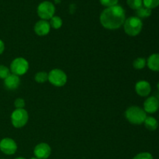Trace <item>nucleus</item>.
I'll use <instances>...</instances> for the list:
<instances>
[{
    "label": "nucleus",
    "instance_id": "393cba45",
    "mask_svg": "<svg viewBox=\"0 0 159 159\" xmlns=\"http://www.w3.org/2000/svg\"><path fill=\"white\" fill-rule=\"evenodd\" d=\"M14 106L16 109H24L25 101L22 98H17L14 102Z\"/></svg>",
    "mask_w": 159,
    "mask_h": 159
},
{
    "label": "nucleus",
    "instance_id": "dca6fc26",
    "mask_svg": "<svg viewBox=\"0 0 159 159\" xmlns=\"http://www.w3.org/2000/svg\"><path fill=\"white\" fill-rule=\"evenodd\" d=\"M136 14L137 17L140 18L141 20V19L148 18V17H149L152 15V9L143 6L142 7H141L138 10H136Z\"/></svg>",
    "mask_w": 159,
    "mask_h": 159
},
{
    "label": "nucleus",
    "instance_id": "f8f14e48",
    "mask_svg": "<svg viewBox=\"0 0 159 159\" xmlns=\"http://www.w3.org/2000/svg\"><path fill=\"white\" fill-rule=\"evenodd\" d=\"M159 109L158 99L155 96H150L144 102V110L146 113H155Z\"/></svg>",
    "mask_w": 159,
    "mask_h": 159
},
{
    "label": "nucleus",
    "instance_id": "7c9ffc66",
    "mask_svg": "<svg viewBox=\"0 0 159 159\" xmlns=\"http://www.w3.org/2000/svg\"><path fill=\"white\" fill-rule=\"evenodd\" d=\"M0 141H1V140H0Z\"/></svg>",
    "mask_w": 159,
    "mask_h": 159
},
{
    "label": "nucleus",
    "instance_id": "c756f323",
    "mask_svg": "<svg viewBox=\"0 0 159 159\" xmlns=\"http://www.w3.org/2000/svg\"><path fill=\"white\" fill-rule=\"evenodd\" d=\"M158 106H159V99H158Z\"/></svg>",
    "mask_w": 159,
    "mask_h": 159
},
{
    "label": "nucleus",
    "instance_id": "1a4fd4ad",
    "mask_svg": "<svg viewBox=\"0 0 159 159\" xmlns=\"http://www.w3.org/2000/svg\"><path fill=\"white\" fill-rule=\"evenodd\" d=\"M51 154V148L47 143H40L34 148V155L38 159H47Z\"/></svg>",
    "mask_w": 159,
    "mask_h": 159
},
{
    "label": "nucleus",
    "instance_id": "cd10ccee",
    "mask_svg": "<svg viewBox=\"0 0 159 159\" xmlns=\"http://www.w3.org/2000/svg\"><path fill=\"white\" fill-rule=\"evenodd\" d=\"M30 159H38V158H36V157H34V158H30Z\"/></svg>",
    "mask_w": 159,
    "mask_h": 159
},
{
    "label": "nucleus",
    "instance_id": "39448f33",
    "mask_svg": "<svg viewBox=\"0 0 159 159\" xmlns=\"http://www.w3.org/2000/svg\"><path fill=\"white\" fill-rule=\"evenodd\" d=\"M48 81L54 86L62 87L67 83L68 77L64 71L54 68L48 73Z\"/></svg>",
    "mask_w": 159,
    "mask_h": 159
},
{
    "label": "nucleus",
    "instance_id": "7ed1b4c3",
    "mask_svg": "<svg viewBox=\"0 0 159 159\" xmlns=\"http://www.w3.org/2000/svg\"><path fill=\"white\" fill-rule=\"evenodd\" d=\"M143 28L142 20L137 16H130L126 19L124 23V29L126 34L130 37L138 36Z\"/></svg>",
    "mask_w": 159,
    "mask_h": 159
},
{
    "label": "nucleus",
    "instance_id": "20e7f679",
    "mask_svg": "<svg viewBox=\"0 0 159 159\" xmlns=\"http://www.w3.org/2000/svg\"><path fill=\"white\" fill-rule=\"evenodd\" d=\"M29 115L24 109H16L11 114V122L16 128L24 127L28 122Z\"/></svg>",
    "mask_w": 159,
    "mask_h": 159
},
{
    "label": "nucleus",
    "instance_id": "0eeeda50",
    "mask_svg": "<svg viewBox=\"0 0 159 159\" xmlns=\"http://www.w3.org/2000/svg\"><path fill=\"white\" fill-rule=\"evenodd\" d=\"M10 71L16 75H23L29 70V63L23 57H16L10 64Z\"/></svg>",
    "mask_w": 159,
    "mask_h": 159
},
{
    "label": "nucleus",
    "instance_id": "4be33fe9",
    "mask_svg": "<svg viewBox=\"0 0 159 159\" xmlns=\"http://www.w3.org/2000/svg\"><path fill=\"white\" fill-rule=\"evenodd\" d=\"M10 69L5 65H0V79H5L10 75Z\"/></svg>",
    "mask_w": 159,
    "mask_h": 159
},
{
    "label": "nucleus",
    "instance_id": "4468645a",
    "mask_svg": "<svg viewBox=\"0 0 159 159\" xmlns=\"http://www.w3.org/2000/svg\"><path fill=\"white\" fill-rule=\"evenodd\" d=\"M147 65L150 70L153 71H159V54L155 53L149 56L147 61Z\"/></svg>",
    "mask_w": 159,
    "mask_h": 159
},
{
    "label": "nucleus",
    "instance_id": "b1692460",
    "mask_svg": "<svg viewBox=\"0 0 159 159\" xmlns=\"http://www.w3.org/2000/svg\"><path fill=\"white\" fill-rule=\"evenodd\" d=\"M133 159H154L153 156L149 152H141L134 157Z\"/></svg>",
    "mask_w": 159,
    "mask_h": 159
},
{
    "label": "nucleus",
    "instance_id": "aec40b11",
    "mask_svg": "<svg viewBox=\"0 0 159 159\" xmlns=\"http://www.w3.org/2000/svg\"><path fill=\"white\" fill-rule=\"evenodd\" d=\"M127 3L130 9L134 10H138L143 6L142 0H127Z\"/></svg>",
    "mask_w": 159,
    "mask_h": 159
},
{
    "label": "nucleus",
    "instance_id": "9b49d317",
    "mask_svg": "<svg viewBox=\"0 0 159 159\" xmlns=\"http://www.w3.org/2000/svg\"><path fill=\"white\" fill-rule=\"evenodd\" d=\"M135 91L137 94L139 95L142 97H146L148 96L152 91V87H151L150 83L147 81L141 80L139 81L135 85Z\"/></svg>",
    "mask_w": 159,
    "mask_h": 159
},
{
    "label": "nucleus",
    "instance_id": "f03ea898",
    "mask_svg": "<svg viewBox=\"0 0 159 159\" xmlns=\"http://www.w3.org/2000/svg\"><path fill=\"white\" fill-rule=\"evenodd\" d=\"M125 117L131 124L141 125L144 124L147 117V113L144 109L137 106H132L127 108L125 111Z\"/></svg>",
    "mask_w": 159,
    "mask_h": 159
},
{
    "label": "nucleus",
    "instance_id": "6ab92c4d",
    "mask_svg": "<svg viewBox=\"0 0 159 159\" xmlns=\"http://www.w3.org/2000/svg\"><path fill=\"white\" fill-rule=\"evenodd\" d=\"M34 79L38 83H44L48 81V73L46 71H39L35 75Z\"/></svg>",
    "mask_w": 159,
    "mask_h": 159
},
{
    "label": "nucleus",
    "instance_id": "412c9836",
    "mask_svg": "<svg viewBox=\"0 0 159 159\" xmlns=\"http://www.w3.org/2000/svg\"><path fill=\"white\" fill-rule=\"evenodd\" d=\"M143 6L148 9H152L159 6V0H142Z\"/></svg>",
    "mask_w": 159,
    "mask_h": 159
},
{
    "label": "nucleus",
    "instance_id": "a211bd4d",
    "mask_svg": "<svg viewBox=\"0 0 159 159\" xmlns=\"http://www.w3.org/2000/svg\"><path fill=\"white\" fill-rule=\"evenodd\" d=\"M147 65V61L144 57H138L135 59L133 62V66L135 69L141 70L144 68Z\"/></svg>",
    "mask_w": 159,
    "mask_h": 159
},
{
    "label": "nucleus",
    "instance_id": "5701e85b",
    "mask_svg": "<svg viewBox=\"0 0 159 159\" xmlns=\"http://www.w3.org/2000/svg\"><path fill=\"white\" fill-rule=\"evenodd\" d=\"M101 4L105 7H111V6H116L119 0H99Z\"/></svg>",
    "mask_w": 159,
    "mask_h": 159
},
{
    "label": "nucleus",
    "instance_id": "ddd939ff",
    "mask_svg": "<svg viewBox=\"0 0 159 159\" xmlns=\"http://www.w3.org/2000/svg\"><path fill=\"white\" fill-rule=\"evenodd\" d=\"M20 76L14 74H10L7 78L4 79V85L7 89L15 90L20 86Z\"/></svg>",
    "mask_w": 159,
    "mask_h": 159
},
{
    "label": "nucleus",
    "instance_id": "bb28decb",
    "mask_svg": "<svg viewBox=\"0 0 159 159\" xmlns=\"http://www.w3.org/2000/svg\"><path fill=\"white\" fill-rule=\"evenodd\" d=\"M15 159H26V158H23V157H18V158H16Z\"/></svg>",
    "mask_w": 159,
    "mask_h": 159
},
{
    "label": "nucleus",
    "instance_id": "c85d7f7f",
    "mask_svg": "<svg viewBox=\"0 0 159 159\" xmlns=\"http://www.w3.org/2000/svg\"><path fill=\"white\" fill-rule=\"evenodd\" d=\"M158 91H159V82H158Z\"/></svg>",
    "mask_w": 159,
    "mask_h": 159
},
{
    "label": "nucleus",
    "instance_id": "f257e3e1",
    "mask_svg": "<svg viewBox=\"0 0 159 159\" xmlns=\"http://www.w3.org/2000/svg\"><path fill=\"white\" fill-rule=\"evenodd\" d=\"M99 20L104 28L107 30L119 29L126 20V12L122 6H116L108 7L100 14Z\"/></svg>",
    "mask_w": 159,
    "mask_h": 159
},
{
    "label": "nucleus",
    "instance_id": "2eb2a0df",
    "mask_svg": "<svg viewBox=\"0 0 159 159\" xmlns=\"http://www.w3.org/2000/svg\"><path fill=\"white\" fill-rule=\"evenodd\" d=\"M144 126L148 130H151V131H154V130H157L158 127V122L155 117L153 116H147L144 122Z\"/></svg>",
    "mask_w": 159,
    "mask_h": 159
},
{
    "label": "nucleus",
    "instance_id": "6e6552de",
    "mask_svg": "<svg viewBox=\"0 0 159 159\" xmlns=\"http://www.w3.org/2000/svg\"><path fill=\"white\" fill-rule=\"evenodd\" d=\"M0 150L6 155H14L17 151V144L12 138H3L0 141Z\"/></svg>",
    "mask_w": 159,
    "mask_h": 159
},
{
    "label": "nucleus",
    "instance_id": "f3484780",
    "mask_svg": "<svg viewBox=\"0 0 159 159\" xmlns=\"http://www.w3.org/2000/svg\"><path fill=\"white\" fill-rule=\"evenodd\" d=\"M50 26L51 27L54 28V29L57 30L59 28H61L62 26V24H63V21L61 19V17L57 16H54L50 20Z\"/></svg>",
    "mask_w": 159,
    "mask_h": 159
},
{
    "label": "nucleus",
    "instance_id": "a878e982",
    "mask_svg": "<svg viewBox=\"0 0 159 159\" xmlns=\"http://www.w3.org/2000/svg\"><path fill=\"white\" fill-rule=\"evenodd\" d=\"M4 51H5L4 42H3L2 40H0V55L4 52Z\"/></svg>",
    "mask_w": 159,
    "mask_h": 159
},
{
    "label": "nucleus",
    "instance_id": "9d476101",
    "mask_svg": "<svg viewBox=\"0 0 159 159\" xmlns=\"http://www.w3.org/2000/svg\"><path fill=\"white\" fill-rule=\"evenodd\" d=\"M51 30V26L48 20H40L34 25V32L40 37L48 35Z\"/></svg>",
    "mask_w": 159,
    "mask_h": 159
},
{
    "label": "nucleus",
    "instance_id": "423d86ee",
    "mask_svg": "<svg viewBox=\"0 0 159 159\" xmlns=\"http://www.w3.org/2000/svg\"><path fill=\"white\" fill-rule=\"evenodd\" d=\"M54 13H55V6L51 2H42L37 7V14L41 20H51L54 16Z\"/></svg>",
    "mask_w": 159,
    "mask_h": 159
}]
</instances>
